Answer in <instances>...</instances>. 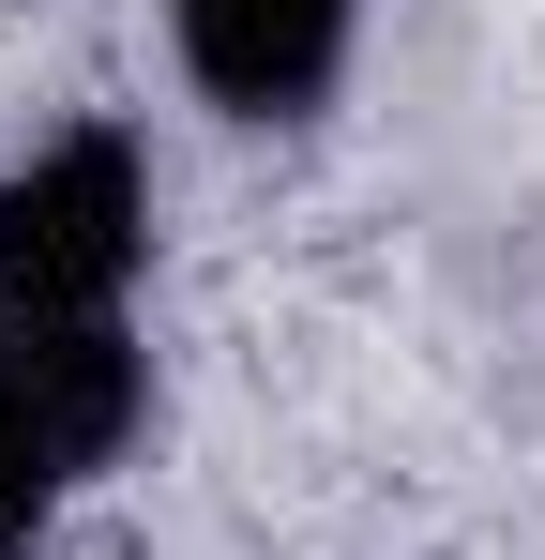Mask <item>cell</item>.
Masks as SVG:
<instances>
[{"label": "cell", "mask_w": 545, "mask_h": 560, "mask_svg": "<svg viewBox=\"0 0 545 560\" xmlns=\"http://www.w3.org/2000/svg\"><path fill=\"white\" fill-rule=\"evenodd\" d=\"M152 258V183H137V137H46L15 183H0V318H121V288Z\"/></svg>", "instance_id": "6da1fadb"}, {"label": "cell", "mask_w": 545, "mask_h": 560, "mask_svg": "<svg viewBox=\"0 0 545 560\" xmlns=\"http://www.w3.org/2000/svg\"><path fill=\"white\" fill-rule=\"evenodd\" d=\"M349 15L363 0H167L197 92L243 106V121H303V106L349 77Z\"/></svg>", "instance_id": "7a4b0ae2"}, {"label": "cell", "mask_w": 545, "mask_h": 560, "mask_svg": "<svg viewBox=\"0 0 545 560\" xmlns=\"http://www.w3.org/2000/svg\"><path fill=\"white\" fill-rule=\"evenodd\" d=\"M61 485H77V455H61V424H46V394H31V364L0 349V560H31V546H46Z\"/></svg>", "instance_id": "3957f363"}]
</instances>
